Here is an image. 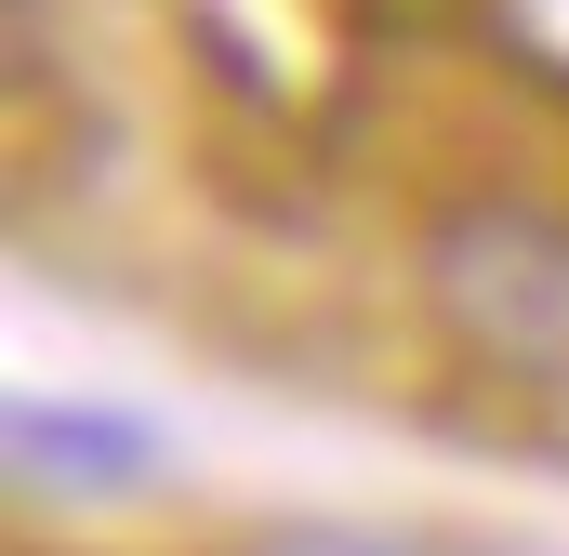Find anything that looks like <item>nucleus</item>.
I'll return each mask as SVG.
<instances>
[{
  "label": "nucleus",
  "instance_id": "nucleus-1",
  "mask_svg": "<svg viewBox=\"0 0 569 556\" xmlns=\"http://www.w3.org/2000/svg\"><path fill=\"white\" fill-rule=\"evenodd\" d=\"M437 305L477 358L543 371V385L569 371V239L543 212H463L437 239Z\"/></svg>",
  "mask_w": 569,
  "mask_h": 556
},
{
  "label": "nucleus",
  "instance_id": "nucleus-2",
  "mask_svg": "<svg viewBox=\"0 0 569 556\" xmlns=\"http://www.w3.org/2000/svg\"><path fill=\"white\" fill-rule=\"evenodd\" d=\"M159 477V424L133 411H67V398H13V490L27 504H107V490H146Z\"/></svg>",
  "mask_w": 569,
  "mask_h": 556
},
{
  "label": "nucleus",
  "instance_id": "nucleus-3",
  "mask_svg": "<svg viewBox=\"0 0 569 556\" xmlns=\"http://www.w3.org/2000/svg\"><path fill=\"white\" fill-rule=\"evenodd\" d=\"M279 556H425V544H385V530H305V544H279Z\"/></svg>",
  "mask_w": 569,
  "mask_h": 556
}]
</instances>
